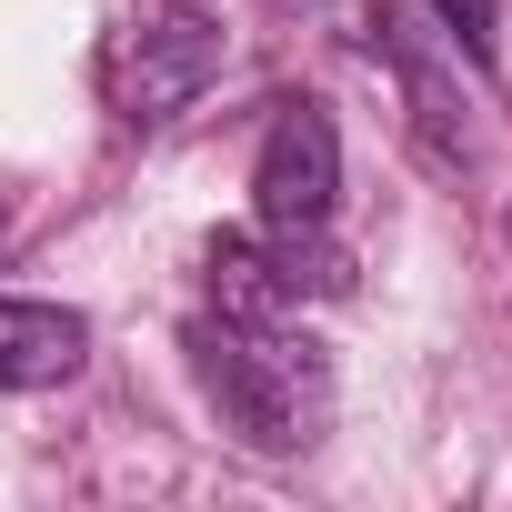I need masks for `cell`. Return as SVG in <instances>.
<instances>
[{
  "instance_id": "1",
  "label": "cell",
  "mask_w": 512,
  "mask_h": 512,
  "mask_svg": "<svg viewBox=\"0 0 512 512\" xmlns=\"http://www.w3.org/2000/svg\"><path fill=\"white\" fill-rule=\"evenodd\" d=\"M191 382L221 412L241 452H312L332 432V352L292 322H251V312H201L191 332Z\"/></svg>"
},
{
  "instance_id": "2",
  "label": "cell",
  "mask_w": 512,
  "mask_h": 512,
  "mask_svg": "<svg viewBox=\"0 0 512 512\" xmlns=\"http://www.w3.org/2000/svg\"><path fill=\"white\" fill-rule=\"evenodd\" d=\"M342 211V131L322 101H282L262 131V161H251V221L282 241H322Z\"/></svg>"
},
{
  "instance_id": "3",
  "label": "cell",
  "mask_w": 512,
  "mask_h": 512,
  "mask_svg": "<svg viewBox=\"0 0 512 512\" xmlns=\"http://www.w3.org/2000/svg\"><path fill=\"white\" fill-rule=\"evenodd\" d=\"M342 251L322 241H282V231H221L211 241V312H251V322H292L312 292H342Z\"/></svg>"
},
{
  "instance_id": "4",
  "label": "cell",
  "mask_w": 512,
  "mask_h": 512,
  "mask_svg": "<svg viewBox=\"0 0 512 512\" xmlns=\"http://www.w3.org/2000/svg\"><path fill=\"white\" fill-rule=\"evenodd\" d=\"M221 21L211 11H151L121 51H111V101L131 111V121H171L181 101H201L211 81H221Z\"/></svg>"
},
{
  "instance_id": "5",
  "label": "cell",
  "mask_w": 512,
  "mask_h": 512,
  "mask_svg": "<svg viewBox=\"0 0 512 512\" xmlns=\"http://www.w3.org/2000/svg\"><path fill=\"white\" fill-rule=\"evenodd\" d=\"M342 11L362 21V41L402 71V101H412V141L442 161V171H462L472 161V131H462V71H442L422 41H412V21H402V0H342Z\"/></svg>"
},
{
  "instance_id": "6",
  "label": "cell",
  "mask_w": 512,
  "mask_h": 512,
  "mask_svg": "<svg viewBox=\"0 0 512 512\" xmlns=\"http://www.w3.org/2000/svg\"><path fill=\"white\" fill-rule=\"evenodd\" d=\"M91 362V322L71 302H11L0 292V392H61Z\"/></svg>"
},
{
  "instance_id": "7",
  "label": "cell",
  "mask_w": 512,
  "mask_h": 512,
  "mask_svg": "<svg viewBox=\"0 0 512 512\" xmlns=\"http://www.w3.org/2000/svg\"><path fill=\"white\" fill-rule=\"evenodd\" d=\"M432 21H442V41H452L472 71H492V41H502V11H492V0H432Z\"/></svg>"
},
{
  "instance_id": "8",
  "label": "cell",
  "mask_w": 512,
  "mask_h": 512,
  "mask_svg": "<svg viewBox=\"0 0 512 512\" xmlns=\"http://www.w3.org/2000/svg\"><path fill=\"white\" fill-rule=\"evenodd\" d=\"M502 231H512V221H502Z\"/></svg>"
}]
</instances>
